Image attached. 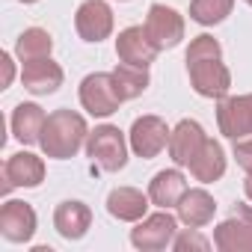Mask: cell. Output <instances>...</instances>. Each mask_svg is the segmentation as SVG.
Here are the masks:
<instances>
[{
    "mask_svg": "<svg viewBox=\"0 0 252 252\" xmlns=\"http://www.w3.org/2000/svg\"><path fill=\"white\" fill-rule=\"evenodd\" d=\"M86 137H89L86 119L77 110L60 107V110L48 113V122H45V131H42L39 146H42L45 158H51V160H68V158H74L86 146Z\"/></svg>",
    "mask_w": 252,
    "mask_h": 252,
    "instance_id": "obj_1",
    "label": "cell"
},
{
    "mask_svg": "<svg viewBox=\"0 0 252 252\" xmlns=\"http://www.w3.org/2000/svg\"><path fill=\"white\" fill-rule=\"evenodd\" d=\"M131 143L116 125H98L86 137V158H92L104 172H119L128 166Z\"/></svg>",
    "mask_w": 252,
    "mask_h": 252,
    "instance_id": "obj_2",
    "label": "cell"
},
{
    "mask_svg": "<svg viewBox=\"0 0 252 252\" xmlns=\"http://www.w3.org/2000/svg\"><path fill=\"white\" fill-rule=\"evenodd\" d=\"M77 98H80V107L95 116V119H107L113 116L119 107H122V95L116 89V80H113V71H92L80 80V89H77Z\"/></svg>",
    "mask_w": 252,
    "mask_h": 252,
    "instance_id": "obj_3",
    "label": "cell"
},
{
    "mask_svg": "<svg viewBox=\"0 0 252 252\" xmlns=\"http://www.w3.org/2000/svg\"><path fill=\"white\" fill-rule=\"evenodd\" d=\"M178 222H181L178 214H169L166 208H160L158 214H146L131 228V246L140 252H160V249L172 246V240L178 234Z\"/></svg>",
    "mask_w": 252,
    "mask_h": 252,
    "instance_id": "obj_4",
    "label": "cell"
},
{
    "mask_svg": "<svg viewBox=\"0 0 252 252\" xmlns=\"http://www.w3.org/2000/svg\"><path fill=\"white\" fill-rule=\"evenodd\" d=\"M169 134L172 128L166 125V119L149 113V116H140L134 119L131 131H128V143H131V152L143 160H155L166 146H169Z\"/></svg>",
    "mask_w": 252,
    "mask_h": 252,
    "instance_id": "obj_5",
    "label": "cell"
},
{
    "mask_svg": "<svg viewBox=\"0 0 252 252\" xmlns=\"http://www.w3.org/2000/svg\"><path fill=\"white\" fill-rule=\"evenodd\" d=\"M217 128L231 143L252 137V92L225 95L217 101Z\"/></svg>",
    "mask_w": 252,
    "mask_h": 252,
    "instance_id": "obj_6",
    "label": "cell"
},
{
    "mask_svg": "<svg viewBox=\"0 0 252 252\" xmlns=\"http://www.w3.org/2000/svg\"><path fill=\"white\" fill-rule=\"evenodd\" d=\"M214 249L220 252H252V205L237 202L231 217L214 228Z\"/></svg>",
    "mask_w": 252,
    "mask_h": 252,
    "instance_id": "obj_7",
    "label": "cell"
},
{
    "mask_svg": "<svg viewBox=\"0 0 252 252\" xmlns=\"http://www.w3.org/2000/svg\"><path fill=\"white\" fill-rule=\"evenodd\" d=\"M146 36L158 51H172L184 39V15L166 3H152L146 15Z\"/></svg>",
    "mask_w": 252,
    "mask_h": 252,
    "instance_id": "obj_8",
    "label": "cell"
},
{
    "mask_svg": "<svg viewBox=\"0 0 252 252\" xmlns=\"http://www.w3.org/2000/svg\"><path fill=\"white\" fill-rule=\"evenodd\" d=\"M187 74H190V86L196 95L220 101L228 95L231 89V71L228 65L220 60H199V63H187Z\"/></svg>",
    "mask_w": 252,
    "mask_h": 252,
    "instance_id": "obj_9",
    "label": "cell"
},
{
    "mask_svg": "<svg viewBox=\"0 0 252 252\" xmlns=\"http://www.w3.org/2000/svg\"><path fill=\"white\" fill-rule=\"evenodd\" d=\"M113 27H116V18H113V9H110L107 0H83L74 12V30L89 45L110 39Z\"/></svg>",
    "mask_w": 252,
    "mask_h": 252,
    "instance_id": "obj_10",
    "label": "cell"
},
{
    "mask_svg": "<svg viewBox=\"0 0 252 252\" xmlns=\"http://www.w3.org/2000/svg\"><path fill=\"white\" fill-rule=\"evenodd\" d=\"M39 228V217L30 202L21 199H6L0 208V234L9 243H30Z\"/></svg>",
    "mask_w": 252,
    "mask_h": 252,
    "instance_id": "obj_11",
    "label": "cell"
},
{
    "mask_svg": "<svg viewBox=\"0 0 252 252\" xmlns=\"http://www.w3.org/2000/svg\"><path fill=\"white\" fill-rule=\"evenodd\" d=\"M45 181V160L33 152H15L3 163V193L9 196L12 187L33 190Z\"/></svg>",
    "mask_w": 252,
    "mask_h": 252,
    "instance_id": "obj_12",
    "label": "cell"
},
{
    "mask_svg": "<svg viewBox=\"0 0 252 252\" xmlns=\"http://www.w3.org/2000/svg\"><path fill=\"white\" fill-rule=\"evenodd\" d=\"M205 140H208V134H205V128L196 119H181L172 128V134H169L166 152H169V158H172L175 166H190L193 158L202 152Z\"/></svg>",
    "mask_w": 252,
    "mask_h": 252,
    "instance_id": "obj_13",
    "label": "cell"
},
{
    "mask_svg": "<svg viewBox=\"0 0 252 252\" xmlns=\"http://www.w3.org/2000/svg\"><path fill=\"white\" fill-rule=\"evenodd\" d=\"M65 80V71L60 63H54L51 57L45 60H30V63H21V83L27 92L33 95H54Z\"/></svg>",
    "mask_w": 252,
    "mask_h": 252,
    "instance_id": "obj_14",
    "label": "cell"
},
{
    "mask_svg": "<svg viewBox=\"0 0 252 252\" xmlns=\"http://www.w3.org/2000/svg\"><path fill=\"white\" fill-rule=\"evenodd\" d=\"M92 225V211L80 199H65L54 208V228L63 240H83Z\"/></svg>",
    "mask_w": 252,
    "mask_h": 252,
    "instance_id": "obj_15",
    "label": "cell"
},
{
    "mask_svg": "<svg viewBox=\"0 0 252 252\" xmlns=\"http://www.w3.org/2000/svg\"><path fill=\"white\" fill-rule=\"evenodd\" d=\"M149 193L137 190V187H113L107 193V214L119 222H140L149 214Z\"/></svg>",
    "mask_w": 252,
    "mask_h": 252,
    "instance_id": "obj_16",
    "label": "cell"
},
{
    "mask_svg": "<svg viewBox=\"0 0 252 252\" xmlns=\"http://www.w3.org/2000/svg\"><path fill=\"white\" fill-rule=\"evenodd\" d=\"M45 122H48V116L36 101H21V104H15V110L9 116V128L21 146H36L42 140Z\"/></svg>",
    "mask_w": 252,
    "mask_h": 252,
    "instance_id": "obj_17",
    "label": "cell"
},
{
    "mask_svg": "<svg viewBox=\"0 0 252 252\" xmlns=\"http://www.w3.org/2000/svg\"><path fill=\"white\" fill-rule=\"evenodd\" d=\"M175 214H178L181 225H187V228H205L214 220V214H217V202H214V196L205 187H187V193L175 205Z\"/></svg>",
    "mask_w": 252,
    "mask_h": 252,
    "instance_id": "obj_18",
    "label": "cell"
},
{
    "mask_svg": "<svg viewBox=\"0 0 252 252\" xmlns=\"http://www.w3.org/2000/svg\"><path fill=\"white\" fill-rule=\"evenodd\" d=\"M158 48L146 36V27H125L116 39V57L122 63H134V65H152L158 60Z\"/></svg>",
    "mask_w": 252,
    "mask_h": 252,
    "instance_id": "obj_19",
    "label": "cell"
},
{
    "mask_svg": "<svg viewBox=\"0 0 252 252\" xmlns=\"http://www.w3.org/2000/svg\"><path fill=\"white\" fill-rule=\"evenodd\" d=\"M184 193H187V178H184L181 166L160 169V172H155V178L149 181V199H152V205H158V208L172 211V208L181 202Z\"/></svg>",
    "mask_w": 252,
    "mask_h": 252,
    "instance_id": "obj_20",
    "label": "cell"
},
{
    "mask_svg": "<svg viewBox=\"0 0 252 252\" xmlns=\"http://www.w3.org/2000/svg\"><path fill=\"white\" fill-rule=\"evenodd\" d=\"M225 166H228V158H225L222 146L208 137L205 146H202V152L193 158V163H190L187 169H190V175H193L199 184H214V181H220V178L225 175Z\"/></svg>",
    "mask_w": 252,
    "mask_h": 252,
    "instance_id": "obj_21",
    "label": "cell"
},
{
    "mask_svg": "<svg viewBox=\"0 0 252 252\" xmlns=\"http://www.w3.org/2000/svg\"><path fill=\"white\" fill-rule=\"evenodd\" d=\"M113 80H116V89L125 101L131 98H140L149 83H152V74H149V65H134V63H122L113 68Z\"/></svg>",
    "mask_w": 252,
    "mask_h": 252,
    "instance_id": "obj_22",
    "label": "cell"
},
{
    "mask_svg": "<svg viewBox=\"0 0 252 252\" xmlns=\"http://www.w3.org/2000/svg\"><path fill=\"white\" fill-rule=\"evenodd\" d=\"M15 60L18 63H30V60H45L54 54V36L42 27H27L18 39H15Z\"/></svg>",
    "mask_w": 252,
    "mask_h": 252,
    "instance_id": "obj_23",
    "label": "cell"
},
{
    "mask_svg": "<svg viewBox=\"0 0 252 252\" xmlns=\"http://www.w3.org/2000/svg\"><path fill=\"white\" fill-rule=\"evenodd\" d=\"M234 9V0H190V18L199 27L222 24Z\"/></svg>",
    "mask_w": 252,
    "mask_h": 252,
    "instance_id": "obj_24",
    "label": "cell"
},
{
    "mask_svg": "<svg viewBox=\"0 0 252 252\" xmlns=\"http://www.w3.org/2000/svg\"><path fill=\"white\" fill-rule=\"evenodd\" d=\"M220 57H222V45H220L214 36L202 33V36H196V39L187 45L184 63H199V60H220Z\"/></svg>",
    "mask_w": 252,
    "mask_h": 252,
    "instance_id": "obj_25",
    "label": "cell"
},
{
    "mask_svg": "<svg viewBox=\"0 0 252 252\" xmlns=\"http://www.w3.org/2000/svg\"><path fill=\"white\" fill-rule=\"evenodd\" d=\"M211 246H214V240H208L199 228H187V225H184V231H178L175 240H172V249H175V252H190V249L208 252Z\"/></svg>",
    "mask_w": 252,
    "mask_h": 252,
    "instance_id": "obj_26",
    "label": "cell"
},
{
    "mask_svg": "<svg viewBox=\"0 0 252 252\" xmlns=\"http://www.w3.org/2000/svg\"><path fill=\"white\" fill-rule=\"evenodd\" d=\"M234 160H237V166L249 175L252 172V137H246V140H234Z\"/></svg>",
    "mask_w": 252,
    "mask_h": 252,
    "instance_id": "obj_27",
    "label": "cell"
},
{
    "mask_svg": "<svg viewBox=\"0 0 252 252\" xmlns=\"http://www.w3.org/2000/svg\"><path fill=\"white\" fill-rule=\"evenodd\" d=\"M0 65H3V89H9L12 86V80H15V60H12V54H3L0 57Z\"/></svg>",
    "mask_w": 252,
    "mask_h": 252,
    "instance_id": "obj_28",
    "label": "cell"
},
{
    "mask_svg": "<svg viewBox=\"0 0 252 252\" xmlns=\"http://www.w3.org/2000/svg\"><path fill=\"white\" fill-rule=\"evenodd\" d=\"M243 193H246V199L252 202V172L246 175V181H243Z\"/></svg>",
    "mask_w": 252,
    "mask_h": 252,
    "instance_id": "obj_29",
    "label": "cell"
},
{
    "mask_svg": "<svg viewBox=\"0 0 252 252\" xmlns=\"http://www.w3.org/2000/svg\"><path fill=\"white\" fill-rule=\"evenodd\" d=\"M18 3H24V6H30V3H39V0H18Z\"/></svg>",
    "mask_w": 252,
    "mask_h": 252,
    "instance_id": "obj_30",
    "label": "cell"
},
{
    "mask_svg": "<svg viewBox=\"0 0 252 252\" xmlns=\"http://www.w3.org/2000/svg\"><path fill=\"white\" fill-rule=\"evenodd\" d=\"M243 3H246V6H252V0H243Z\"/></svg>",
    "mask_w": 252,
    "mask_h": 252,
    "instance_id": "obj_31",
    "label": "cell"
},
{
    "mask_svg": "<svg viewBox=\"0 0 252 252\" xmlns=\"http://www.w3.org/2000/svg\"><path fill=\"white\" fill-rule=\"evenodd\" d=\"M119 3H128V0H119Z\"/></svg>",
    "mask_w": 252,
    "mask_h": 252,
    "instance_id": "obj_32",
    "label": "cell"
}]
</instances>
